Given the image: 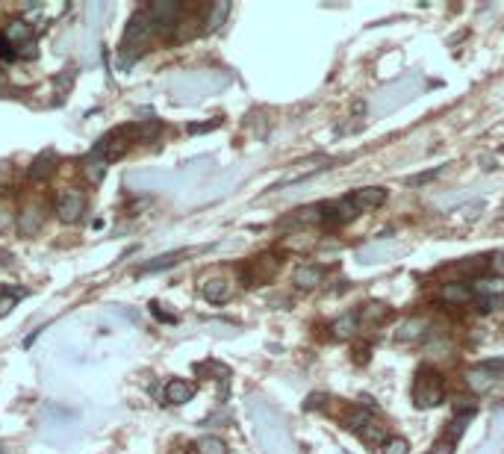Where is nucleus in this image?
Masks as SVG:
<instances>
[{"label":"nucleus","mask_w":504,"mask_h":454,"mask_svg":"<svg viewBox=\"0 0 504 454\" xmlns=\"http://www.w3.org/2000/svg\"><path fill=\"white\" fill-rule=\"evenodd\" d=\"M445 398V383L440 378V372H433L431 366H422L413 378V401L419 410H431L436 405H443Z\"/></svg>","instance_id":"f257e3e1"},{"label":"nucleus","mask_w":504,"mask_h":454,"mask_svg":"<svg viewBox=\"0 0 504 454\" xmlns=\"http://www.w3.org/2000/svg\"><path fill=\"white\" fill-rule=\"evenodd\" d=\"M56 213L65 225H77L83 218V213H86V195L77 192V189H65L56 198Z\"/></svg>","instance_id":"f03ea898"},{"label":"nucleus","mask_w":504,"mask_h":454,"mask_svg":"<svg viewBox=\"0 0 504 454\" xmlns=\"http://www.w3.org/2000/svg\"><path fill=\"white\" fill-rule=\"evenodd\" d=\"M440 301L445 307H466V304H472L475 301V292L463 280H448V283L440 287Z\"/></svg>","instance_id":"7ed1b4c3"},{"label":"nucleus","mask_w":504,"mask_h":454,"mask_svg":"<svg viewBox=\"0 0 504 454\" xmlns=\"http://www.w3.org/2000/svg\"><path fill=\"white\" fill-rule=\"evenodd\" d=\"M200 295H204L210 304H224L233 295V283L227 277H207L200 283Z\"/></svg>","instance_id":"20e7f679"},{"label":"nucleus","mask_w":504,"mask_h":454,"mask_svg":"<svg viewBox=\"0 0 504 454\" xmlns=\"http://www.w3.org/2000/svg\"><path fill=\"white\" fill-rule=\"evenodd\" d=\"M351 204H354L357 213H366V210H375L380 207L383 201H386V189L380 186H366V189H357V192H351Z\"/></svg>","instance_id":"39448f33"},{"label":"nucleus","mask_w":504,"mask_h":454,"mask_svg":"<svg viewBox=\"0 0 504 454\" xmlns=\"http://www.w3.org/2000/svg\"><path fill=\"white\" fill-rule=\"evenodd\" d=\"M42 227H44V210L39 204H27L18 215V230L24 237H36Z\"/></svg>","instance_id":"423d86ee"},{"label":"nucleus","mask_w":504,"mask_h":454,"mask_svg":"<svg viewBox=\"0 0 504 454\" xmlns=\"http://www.w3.org/2000/svg\"><path fill=\"white\" fill-rule=\"evenodd\" d=\"M428 328H431V322L428 318H410V322H404L398 328V333H395V340L398 342H410V345H419L428 336Z\"/></svg>","instance_id":"0eeeda50"},{"label":"nucleus","mask_w":504,"mask_h":454,"mask_svg":"<svg viewBox=\"0 0 504 454\" xmlns=\"http://www.w3.org/2000/svg\"><path fill=\"white\" fill-rule=\"evenodd\" d=\"M192 395H195V386L189 381L174 378V381L165 383V401L168 405H186V401H192Z\"/></svg>","instance_id":"6e6552de"},{"label":"nucleus","mask_w":504,"mask_h":454,"mask_svg":"<svg viewBox=\"0 0 504 454\" xmlns=\"http://www.w3.org/2000/svg\"><path fill=\"white\" fill-rule=\"evenodd\" d=\"M292 280H295L298 289H316L318 283L325 280V268H318V265H298Z\"/></svg>","instance_id":"1a4fd4ad"},{"label":"nucleus","mask_w":504,"mask_h":454,"mask_svg":"<svg viewBox=\"0 0 504 454\" xmlns=\"http://www.w3.org/2000/svg\"><path fill=\"white\" fill-rule=\"evenodd\" d=\"M56 162V157L54 154H44V157H39L36 162H32V168H30V177L32 180H42V177H50V174H54V165Z\"/></svg>","instance_id":"9d476101"},{"label":"nucleus","mask_w":504,"mask_h":454,"mask_svg":"<svg viewBox=\"0 0 504 454\" xmlns=\"http://www.w3.org/2000/svg\"><path fill=\"white\" fill-rule=\"evenodd\" d=\"M354 330H360V322H357V316H354V313H348V316L340 318V322H333V333L340 336V340H348V336H354Z\"/></svg>","instance_id":"9b49d317"},{"label":"nucleus","mask_w":504,"mask_h":454,"mask_svg":"<svg viewBox=\"0 0 504 454\" xmlns=\"http://www.w3.org/2000/svg\"><path fill=\"white\" fill-rule=\"evenodd\" d=\"M195 448H198V454H227L224 440H218V436H200Z\"/></svg>","instance_id":"f8f14e48"},{"label":"nucleus","mask_w":504,"mask_h":454,"mask_svg":"<svg viewBox=\"0 0 504 454\" xmlns=\"http://www.w3.org/2000/svg\"><path fill=\"white\" fill-rule=\"evenodd\" d=\"M410 451V443L401 440V436H392V440H386L380 446V454H407Z\"/></svg>","instance_id":"ddd939ff"},{"label":"nucleus","mask_w":504,"mask_h":454,"mask_svg":"<svg viewBox=\"0 0 504 454\" xmlns=\"http://www.w3.org/2000/svg\"><path fill=\"white\" fill-rule=\"evenodd\" d=\"M12 225H15V213L6 201H0V233H6Z\"/></svg>","instance_id":"4468645a"},{"label":"nucleus","mask_w":504,"mask_h":454,"mask_svg":"<svg viewBox=\"0 0 504 454\" xmlns=\"http://www.w3.org/2000/svg\"><path fill=\"white\" fill-rule=\"evenodd\" d=\"M428 454H455V440H448V436H445V440H440Z\"/></svg>","instance_id":"2eb2a0df"},{"label":"nucleus","mask_w":504,"mask_h":454,"mask_svg":"<svg viewBox=\"0 0 504 454\" xmlns=\"http://www.w3.org/2000/svg\"><path fill=\"white\" fill-rule=\"evenodd\" d=\"M0 59H15V50H12V44L6 42L4 32H0Z\"/></svg>","instance_id":"dca6fc26"},{"label":"nucleus","mask_w":504,"mask_h":454,"mask_svg":"<svg viewBox=\"0 0 504 454\" xmlns=\"http://www.w3.org/2000/svg\"><path fill=\"white\" fill-rule=\"evenodd\" d=\"M481 369H486V372H504V357H496V360H484Z\"/></svg>","instance_id":"f3484780"},{"label":"nucleus","mask_w":504,"mask_h":454,"mask_svg":"<svg viewBox=\"0 0 504 454\" xmlns=\"http://www.w3.org/2000/svg\"><path fill=\"white\" fill-rule=\"evenodd\" d=\"M177 454H186V451H177Z\"/></svg>","instance_id":"a211bd4d"}]
</instances>
